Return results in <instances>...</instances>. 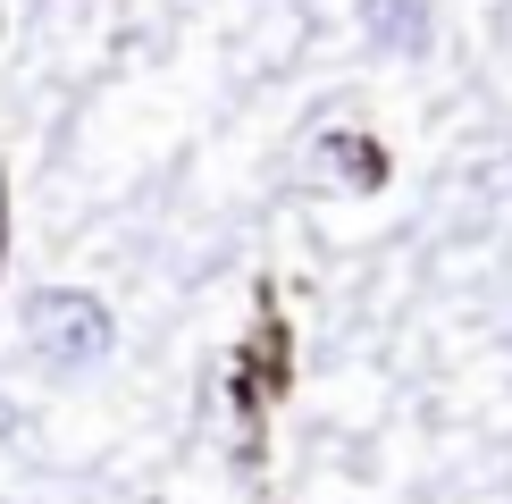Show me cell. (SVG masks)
<instances>
[{
  "instance_id": "6da1fadb",
  "label": "cell",
  "mask_w": 512,
  "mask_h": 504,
  "mask_svg": "<svg viewBox=\"0 0 512 504\" xmlns=\"http://www.w3.org/2000/svg\"><path fill=\"white\" fill-rule=\"evenodd\" d=\"M26 345L51 370H93V362H110L118 320H110V303H93L84 286H42V294H26Z\"/></svg>"
},
{
  "instance_id": "7a4b0ae2",
  "label": "cell",
  "mask_w": 512,
  "mask_h": 504,
  "mask_svg": "<svg viewBox=\"0 0 512 504\" xmlns=\"http://www.w3.org/2000/svg\"><path fill=\"white\" fill-rule=\"evenodd\" d=\"M361 34H370L378 51L420 59L429 51V0H361Z\"/></svg>"
},
{
  "instance_id": "3957f363",
  "label": "cell",
  "mask_w": 512,
  "mask_h": 504,
  "mask_svg": "<svg viewBox=\"0 0 512 504\" xmlns=\"http://www.w3.org/2000/svg\"><path fill=\"white\" fill-rule=\"evenodd\" d=\"M319 160L336 168V185H361V194H370V185H387V160H378L370 135H328V143H319Z\"/></svg>"
},
{
  "instance_id": "277c9868",
  "label": "cell",
  "mask_w": 512,
  "mask_h": 504,
  "mask_svg": "<svg viewBox=\"0 0 512 504\" xmlns=\"http://www.w3.org/2000/svg\"><path fill=\"white\" fill-rule=\"evenodd\" d=\"M0 437H9V395H0Z\"/></svg>"
}]
</instances>
